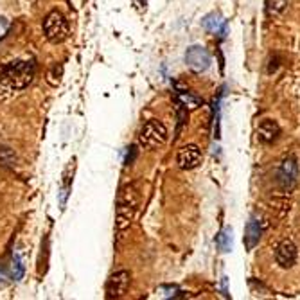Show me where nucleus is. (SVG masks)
<instances>
[{
  "label": "nucleus",
  "instance_id": "1a4fd4ad",
  "mask_svg": "<svg viewBox=\"0 0 300 300\" xmlns=\"http://www.w3.org/2000/svg\"><path fill=\"white\" fill-rule=\"evenodd\" d=\"M275 261L280 268H291L296 262V246L291 239H282L275 248Z\"/></svg>",
  "mask_w": 300,
  "mask_h": 300
},
{
  "label": "nucleus",
  "instance_id": "f03ea898",
  "mask_svg": "<svg viewBox=\"0 0 300 300\" xmlns=\"http://www.w3.org/2000/svg\"><path fill=\"white\" fill-rule=\"evenodd\" d=\"M70 27L69 20L65 18V15L58 9L51 11L43 20V35L51 43H61L69 38Z\"/></svg>",
  "mask_w": 300,
  "mask_h": 300
},
{
  "label": "nucleus",
  "instance_id": "f8f14e48",
  "mask_svg": "<svg viewBox=\"0 0 300 300\" xmlns=\"http://www.w3.org/2000/svg\"><path fill=\"white\" fill-rule=\"evenodd\" d=\"M202 24L210 35H219V36L227 35V20L219 13H209L202 20Z\"/></svg>",
  "mask_w": 300,
  "mask_h": 300
},
{
  "label": "nucleus",
  "instance_id": "aec40b11",
  "mask_svg": "<svg viewBox=\"0 0 300 300\" xmlns=\"http://www.w3.org/2000/svg\"><path fill=\"white\" fill-rule=\"evenodd\" d=\"M8 286V277H6V273L2 270H0V287Z\"/></svg>",
  "mask_w": 300,
  "mask_h": 300
},
{
  "label": "nucleus",
  "instance_id": "7ed1b4c3",
  "mask_svg": "<svg viewBox=\"0 0 300 300\" xmlns=\"http://www.w3.org/2000/svg\"><path fill=\"white\" fill-rule=\"evenodd\" d=\"M35 72H36L35 61H13V63H9L8 67H2L4 77H8L9 81H11V85H13L17 90L26 88V86L33 81Z\"/></svg>",
  "mask_w": 300,
  "mask_h": 300
},
{
  "label": "nucleus",
  "instance_id": "f257e3e1",
  "mask_svg": "<svg viewBox=\"0 0 300 300\" xmlns=\"http://www.w3.org/2000/svg\"><path fill=\"white\" fill-rule=\"evenodd\" d=\"M138 203H140V193L135 184L126 185L119 194V200H117V230H124L129 227L133 216H135V210H137Z\"/></svg>",
  "mask_w": 300,
  "mask_h": 300
},
{
  "label": "nucleus",
  "instance_id": "4468645a",
  "mask_svg": "<svg viewBox=\"0 0 300 300\" xmlns=\"http://www.w3.org/2000/svg\"><path fill=\"white\" fill-rule=\"evenodd\" d=\"M218 246L221 248V252H230L232 250V228H225L221 230V234L218 236Z\"/></svg>",
  "mask_w": 300,
  "mask_h": 300
},
{
  "label": "nucleus",
  "instance_id": "9d476101",
  "mask_svg": "<svg viewBox=\"0 0 300 300\" xmlns=\"http://www.w3.org/2000/svg\"><path fill=\"white\" fill-rule=\"evenodd\" d=\"M280 126L277 124V120L273 119H262L257 126V138L262 144H271L279 138Z\"/></svg>",
  "mask_w": 300,
  "mask_h": 300
},
{
  "label": "nucleus",
  "instance_id": "f3484780",
  "mask_svg": "<svg viewBox=\"0 0 300 300\" xmlns=\"http://www.w3.org/2000/svg\"><path fill=\"white\" fill-rule=\"evenodd\" d=\"M160 289L164 291V296H168V298H171V296H180V289L176 286H162Z\"/></svg>",
  "mask_w": 300,
  "mask_h": 300
},
{
  "label": "nucleus",
  "instance_id": "dca6fc26",
  "mask_svg": "<svg viewBox=\"0 0 300 300\" xmlns=\"http://www.w3.org/2000/svg\"><path fill=\"white\" fill-rule=\"evenodd\" d=\"M178 97H180L182 103L187 104V106H191V108H198L200 104L203 103L202 99L196 97V95H193L191 92H187V90H178Z\"/></svg>",
  "mask_w": 300,
  "mask_h": 300
},
{
  "label": "nucleus",
  "instance_id": "9b49d317",
  "mask_svg": "<svg viewBox=\"0 0 300 300\" xmlns=\"http://www.w3.org/2000/svg\"><path fill=\"white\" fill-rule=\"evenodd\" d=\"M261 236H262L261 221H259V218L252 216L250 221L246 223V228H244V246H246L248 250L255 248V244L261 241Z\"/></svg>",
  "mask_w": 300,
  "mask_h": 300
},
{
  "label": "nucleus",
  "instance_id": "0eeeda50",
  "mask_svg": "<svg viewBox=\"0 0 300 300\" xmlns=\"http://www.w3.org/2000/svg\"><path fill=\"white\" fill-rule=\"evenodd\" d=\"M296 180H298V160H296L295 155H289L286 157L280 166L279 171V184L284 189H291L295 187Z\"/></svg>",
  "mask_w": 300,
  "mask_h": 300
},
{
  "label": "nucleus",
  "instance_id": "39448f33",
  "mask_svg": "<svg viewBox=\"0 0 300 300\" xmlns=\"http://www.w3.org/2000/svg\"><path fill=\"white\" fill-rule=\"evenodd\" d=\"M185 65L189 70L202 74L210 67V54L202 45H193L185 51Z\"/></svg>",
  "mask_w": 300,
  "mask_h": 300
},
{
  "label": "nucleus",
  "instance_id": "a211bd4d",
  "mask_svg": "<svg viewBox=\"0 0 300 300\" xmlns=\"http://www.w3.org/2000/svg\"><path fill=\"white\" fill-rule=\"evenodd\" d=\"M8 31H9V20H6L4 17H0V40L8 35Z\"/></svg>",
  "mask_w": 300,
  "mask_h": 300
},
{
  "label": "nucleus",
  "instance_id": "ddd939ff",
  "mask_svg": "<svg viewBox=\"0 0 300 300\" xmlns=\"http://www.w3.org/2000/svg\"><path fill=\"white\" fill-rule=\"evenodd\" d=\"M61 77H63V65H61V63H54L51 69H49L47 77H45V79H47L49 85L56 88V86L61 83Z\"/></svg>",
  "mask_w": 300,
  "mask_h": 300
},
{
  "label": "nucleus",
  "instance_id": "6e6552de",
  "mask_svg": "<svg viewBox=\"0 0 300 300\" xmlns=\"http://www.w3.org/2000/svg\"><path fill=\"white\" fill-rule=\"evenodd\" d=\"M200 162H202V151H200L198 146H194V144L184 146L178 151V155H176V164L184 171H191V169L198 168Z\"/></svg>",
  "mask_w": 300,
  "mask_h": 300
},
{
  "label": "nucleus",
  "instance_id": "6ab92c4d",
  "mask_svg": "<svg viewBox=\"0 0 300 300\" xmlns=\"http://www.w3.org/2000/svg\"><path fill=\"white\" fill-rule=\"evenodd\" d=\"M135 157H137V147L131 146V147H129V151H128V159H126V166H131L133 160H135Z\"/></svg>",
  "mask_w": 300,
  "mask_h": 300
},
{
  "label": "nucleus",
  "instance_id": "20e7f679",
  "mask_svg": "<svg viewBox=\"0 0 300 300\" xmlns=\"http://www.w3.org/2000/svg\"><path fill=\"white\" fill-rule=\"evenodd\" d=\"M166 140H168V128H166L164 122L157 119L147 120L146 124L142 126L140 133H138V146L144 147V149L159 147Z\"/></svg>",
  "mask_w": 300,
  "mask_h": 300
},
{
  "label": "nucleus",
  "instance_id": "2eb2a0df",
  "mask_svg": "<svg viewBox=\"0 0 300 300\" xmlns=\"http://www.w3.org/2000/svg\"><path fill=\"white\" fill-rule=\"evenodd\" d=\"M11 270H13V279L15 280H22L24 279V273H26V266H24V262H22V257L18 255V253H15L13 255V262H11Z\"/></svg>",
  "mask_w": 300,
  "mask_h": 300
},
{
  "label": "nucleus",
  "instance_id": "423d86ee",
  "mask_svg": "<svg viewBox=\"0 0 300 300\" xmlns=\"http://www.w3.org/2000/svg\"><path fill=\"white\" fill-rule=\"evenodd\" d=\"M129 282H131L129 271L119 270L115 271V273H112L106 282V287H104L106 298H120V296H124L129 287Z\"/></svg>",
  "mask_w": 300,
  "mask_h": 300
}]
</instances>
